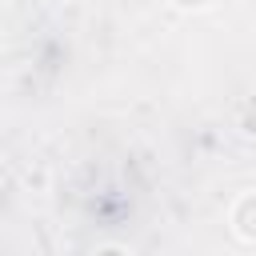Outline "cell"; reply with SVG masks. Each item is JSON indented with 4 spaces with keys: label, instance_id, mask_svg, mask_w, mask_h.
Here are the masks:
<instances>
[{
    "label": "cell",
    "instance_id": "obj_1",
    "mask_svg": "<svg viewBox=\"0 0 256 256\" xmlns=\"http://www.w3.org/2000/svg\"><path fill=\"white\" fill-rule=\"evenodd\" d=\"M92 256H128L124 248H100V252H92Z\"/></svg>",
    "mask_w": 256,
    "mask_h": 256
}]
</instances>
